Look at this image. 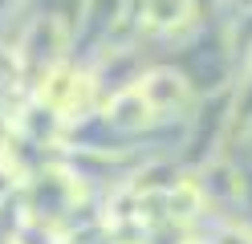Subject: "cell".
I'll return each mask as SVG.
<instances>
[{
	"instance_id": "cell-1",
	"label": "cell",
	"mask_w": 252,
	"mask_h": 244,
	"mask_svg": "<svg viewBox=\"0 0 252 244\" xmlns=\"http://www.w3.org/2000/svg\"><path fill=\"white\" fill-rule=\"evenodd\" d=\"M147 98H151L155 110H167V106H175L179 98H183V81L175 73H155L147 81Z\"/></svg>"
}]
</instances>
